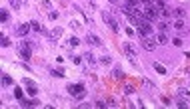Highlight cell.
I'll use <instances>...</instances> for the list:
<instances>
[{"instance_id": "cell-22", "label": "cell", "mask_w": 190, "mask_h": 109, "mask_svg": "<svg viewBox=\"0 0 190 109\" xmlns=\"http://www.w3.org/2000/svg\"><path fill=\"white\" fill-rule=\"evenodd\" d=\"M14 97H16L18 101H22V99H24V95H22V89H20V87H14Z\"/></svg>"}, {"instance_id": "cell-19", "label": "cell", "mask_w": 190, "mask_h": 109, "mask_svg": "<svg viewBox=\"0 0 190 109\" xmlns=\"http://www.w3.org/2000/svg\"><path fill=\"white\" fill-rule=\"evenodd\" d=\"M2 84H4V85H12V84H14V79L8 76V73H4V76H2Z\"/></svg>"}, {"instance_id": "cell-3", "label": "cell", "mask_w": 190, "mask_h": 109, "mask_svg": "<svg viewBox=\"0 0 190 109\" xmlns=\"http://www.w3.org/2000/svg\"><path fill=\"white\" fill-rule=\"evenodd\" d=\"M136 26H138V34H140V38H142V40L148 38V36L152 34V26L148 24V22H144V20H140Z\"/></svg>"}, {"instance_id": "cell-21", "label": "cell", "mask_w": 190, "mask_h": 109, "mask_svg": "<svg viewBox=\"0 0 190 109\" xmlns=\"http://www.w3.org/2000/svg\"><path fill=\"white\" fill-rule=\"evenodd\" d=\"M152 6L156 8V10H162V8H166V4H164V0H154V4Z\"/></svg>"}, {"instance_id": "cell-1", "label": "cell", "mask_w": 190, "mask_h": 109, "mask_svg": "<svg viewBox=\"0 0 190 109\" xmlns=\"http://www.w3.org/2000/svg\"><path fill=\"white\" fill-rule=\"evenodd\" d=\"M68 93H72V97H76V99H84L86 97V91L82 84H70L68 85Z\"/></svg>"}, {"instance_id": "cell-33", "label": "cell", "mask_w": 190, "mask_h": 109, "mask_svg": "<svg viewBox=\"0 0 190 109\" xmlns=\"http://www.w3.org/2000/svg\"><path fill=\"white\" fill-rule=\"evenodd\" d=\"M132 91H134V87H132V85H126V87H124V93H132Z\"/></svg>"}, {"instance_id": "cell-6", "label": "cell", "mask_w": 190, "mask_h": 109, "mask_svg": "<svg viewBox=\"0 0 190 109\" xmlns=\"http://www.w3.org/2000/svg\"><path fill=\"white\" fill-rule=\"evenodd\" d=\"M156 40H150V38H144V42H142V46H144V50L146 52H154L156 50Z\"/></svg>"}, {"instance_id": "cell-24", "label": "cell", "mask_w": 190, "mask_h": 109, "mask_svg": "<svg viewBox=\"0 0 190 109\" xmlns=\"http://www.w3.org/2000/svg\"><path fill=\"white\" fill-rule=\"evenodd\" d=\"M178 95L184 97V99H190V91L188 89H178Z\"/></svg>"}, {"instance_id": "cell-5", "label": "cell", "mask_w": 190, "mask_h": 109, "mask_svg": "<svg viewBox=\"0 0 190 109\" xmlns=\"http://www.w3.org/2000/svg\"><path fill=\"white\" fill-rule=\"evenodd\" d=\"M160 18L162 20H174V8H162L160 10Z\"/></svg>"}, {"instance_id": "cell-10", "label": "cell", "mask_w": 190, "mask_h": 109, "mask_svg": "<svg viewBox=\"0 0 190 109\" xmlns=\"http://www.w3.org/2000/svg\"><path fill=\"white\" fill-rule=\"evenodd\" d=\"M60 36H62V28H54L52 32H48V38L52 40V42H54V40H58Z\"/></svg>"}, {"instance_id": "cell-27", "label": "cell", "mask_w": 190, "mask_h": 109, "mask_svg": "<svg viewBox=\"0 0 190 109\" xmlns=\"http://www.w3.org/2000/svg\"><path fill=\"white\" fill-rule=\"evenodd\" d=\"M70 46H80V38L72 36V38H70Z\"/></svg>"}, {"instance_id": "cell-9", "label": "cell", "mask_w": 190, "mask_h": 109, "mask_svg": "<svg viewBox=\"0 0 190 109\" xmlns=\"http://www.w3.org/2000/svg\"><path fill=\"white\" fill-rule=\"evenodd\" d=\"M30 30H32V26H30V24H22L18 30H16V34H18V36H26Z\"/></svg>"}, {"instance_id": "cell-29", "label": "cell", "mask_w": 190, "mask_h": 109, "mask_svg": "<svg viewBox=\"0 0 190 109\" xmlns=\"http://www.w3.org/2000/svg\"><path fill=\"white\" fill-rule=\"evenodd\" d=\"M70 58H72V62H74L76 65H78V64H82V60H84V58H80V56H70Z\"/></svg>"}, {"instance_id": "cell-11", "label": "cell", "mask_w": 190, "mask_h": 109, "mask_svg": "<svg viewBox=\"0 0 190 109\" xmlns=\"http://www.w3.org/2000/svg\"><path fill=\"white\" fill-rule=\"evenodd\" d=\"M82 58H84V62H88L90 65H94V64H96V58H94V54H92V52H86Z\"/></svg>"}, {"instance_id": "cell-8", "label": "cell", "mask_w": 190, "mask_h": 109, "mask_svg": "<svg viewBox=\"0 0 190 109\" xmlns=\"http://www.w3.org/2000/svg\"><path fill=\"white\" fill-rule=\"evenodd\" d=\"M86 42H88V44L90 46H102V40L98 38V36H94V34H88V36H86Z\"/></svg>"}, {"instance_id": "cell-31", "label": "cell", "mask_w": 190, "mask_h": 109, "mask_svg": "<svg viewBox=\"0 0 190 109\" xmlns=\"http://www.w3.org/2000/svg\"><path fill=\"white\" fill-rule=\"evenodd\" d=\"M94 105H96V107H102V109H104V107H108V103H106V101H96Z\"/></svg>"}, {"instance_id": "cell-15", "label": "cell", "mask_w": 190, "mask_h": 109, "mask_svg": "<svg viewBox=\"0 0 190 109\" xmlns=\"http://www.w3.org/2000/svg\"><path fill=\"white\" fill-rule=\"evenodd\" d=\"M174 103H176L178 107H182V109H188V103L184 101V97H180V95H178L176 99H174Z\"/></svg>"}, {"instance_id": "cell-12", "label": "cell", "mask_w": 190, "mask_h": 109, "mask_svg": "<svg viewBox=\"0 0 190 109\" xmlns=\"http://www.w3.org/2000/svg\"><path fill=\"white\" fill-rule=\"evenodd\" d=\"M30 26H32V30H34V32H38V34H46V30L38 24V22H36V20H32V22H30Z\"/></svg>"}, {"instance_id": "cell-16", "label": "cell", "mask_w": 190, "mask_h": 109, "mask_svg": "<svg viewBox=\"0 0 190 109\" xmlns=\"http://www.w3.org/2000/svg\"><path fill=\"white\" fill-rule=\"evenodd\" d=\"M186 16V12H184V8H174V18H182Z\"/></svg>"}, {"instance_id": "cell-2", "label": "cell", "mask_w": 190, "mask_h": 109, "mask_svg": "<svg viewBox=\"0 0 190 109\" xmlns=\"http://www.w3.org/2000/svg\"><path fill=\"white\" fill-rule=\"evenodd\" d=\"M32 42H20L18 46V52H20V56L24 60H30V56H32Z\"/></svg>"}, {"instance_id": "cell-32", "label": "cell", "mask_w": 190, "mask_h": 109, "mask_svg": "<svg viewBox=\"0 0 190 109\" xmlns=\"http://www.w3.org/2000/svg\"><path fill=\"white\" fill-rule=\"evenodd\" d=\"M140 2H142L144 6H152V4H154V0H140Z\"/></svg>"}, {"instance_id": "cell-14", "label": "cell", "mask_w": 190, "mask_h": 109, "mask_svg": "<svg viewBox=\"0 0 190 109\" xmlns=\"http://www.w3.org/2000/svg\"><path fill=\"white\" fill-rule=\"evenodd\" d=\"M156 42H158V44H166V42H168V36H166V32H158Z\"/></svg>"}, {"instance_id": "cell-20", "label": "cell", "mask_w": 190, "mask_h": 109, "mask_svg": "<svg viewBox=\"0 0 190 109\" xmlns=\"http://www.w3.org/2000/svg\"><path fill=\"white\" fill-rule=\"evenodd\" d=\"M8 18H10V16H8V10L2 8V10H0V22H8Z\"/></svg>"}, {"instance_id": "cell-30", "label": "cell", "mask_w": 190, "mask_h": 109, "mask_svg": "<svg viewBox=\"0 0 190 109\" xmlns=\"http://www.w3.org/2000/svg\"><path fill=\"white\" fill-rule=\"evenodd\" d=\"M2 46H4V48H8V46H10V40H8L6 36H2Z\"/></svg>"}, {"instance_id": "cell-17", "label": "cell", "mask_w": 190, "mask_h": 109, "mask_svg": "<svg viewBox=\"0 0 190 109\" xmlns=\"http://www.w3.org/2000/svg\"><path fill=\"white\" fill-rule=\"evenodd\" d=\"M158 32H168V24H166V20H160V22H158Z\"/></svg>"}, {"instance_id": "cell-23", "label": "cell", "mask_w": 190, "mask_h": 109, "mask_svg": "<svg viewBox=\"0 0 190 109\" xmlns=\"http://www.w3.org/2000/svg\"><path fill=\"white\" fill-rule=\"evenodd\" d=\"M98 62H100V64H102V65H110V64H112V60H110V56H102V58H100Z\"/></svg>"}, {"instance_id": "cell-26", "label": "cell", "mask_w": 190, "mask_h": 109, "mask_svg": "<svg viewBox=\"0 0 190 109\" xmlns=\"http://www.w3.org/2000/svg\"><path fill=\"white\" fill-rule=\"evenodd\" d=\"M20 4H22V0H10V6L16 10V8H20Z\"/></svg>"}, {"instance_id": "cell-13", "label": "cell", "mask_w": 190, "mask_h": 109, "mask_svg": "<svg viewBox=\"0 0 190 109\" xmlns=\"http://www.w3.org/2000/svg\"><path fill=\"white\" fill-rule=\"evenodd\" d=\"M124 52L130 56V58H136V50H134V46H132V44H124Z\"/></svg>"}, {"instance_id": "cell-34", "label": "cell", "mask_w": 190, "mask_h": 109, "mask_svg": "<svg viewBox=\"0 0 190 109\" xmlns=\"http://www.w3.org/2000/svg\"><path fill=\"white\" fill-rule=\"evenodd\" d=\"M56 18H58V12H54V10H52V12H50V20H56Z\"/></svg>"}, {"instance_id": "cell-18", "label": "cell", "mask_w": 190, "mask_h": 109, "mask_svg": "<svg viewBox=\"0 0 190 109\" xmlns=\"http://www.w3.org/2000/svg\"><path fill=\"white\" fill-rule=\"evenodd\" d=\"M174 28H176V30H184V20L182 18H174Z\"/></svg>"}, {"instance_id": "cell-25", "label": "cell", "mask_w": 190, "mask_h": 109, "mask_svg": "<svg viewBox=\"0 0 190 109\" xmlns=\"http://www.w3.org/2000/svg\"><path fill=\"white\" fill-rule=\"evenodd\" d=\"M154 70H156L158 73H166V68H164V65H160V64H158V62H156V64H154Z\"/></svg>"}, {"instance_id": "cell-4", "label": "cell", "mask_w": 190, "mask_h": 109, "mask_svg": "<svg viewBox=\"0 0 190 109\" xmlns=\"http://www.w3.org/2000/svg\"><path fill=\"white\" fill-rule=\"evenodd\" d=\"M102 18H104L106 26H110V30H112V32H118V30H120V28H118V22H116L114 18H112V16H110L108 12H102Z\"/></svg>"}, {"instance_id": "cell-7", "label": "cell", "mask_w": 190, "mask_h": 109, "mask_svg": "<svg viewBox=\"0 0 190 109\" xmlns=\"http://www.w3.org/2000/svg\"><path fill=\"white\" fill-rule=\"evenodd\" d=\"M24 85H26V89H28V93H30V95H36V93H38V87L34 85L32 79H24Z\"/></svg>"}, {"instance_id": "cell-28", "label": "cell", "mask_w": 190, "mask_h": 109, "mask_svg": "<svg viewBox=\"0 0 190 109\" xmlns=\"http://www.w3.org/2000/svg\"><path fill=\"white\" fill-rule=\"evenodd\" d=\"M114 77L122 79V70H120V68H114Z\"/></svg>"}]
</instances>
